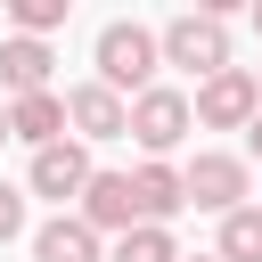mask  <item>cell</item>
<instances>
[{"label": "cell", "mask_w": 262, "mask_h": 262, "mask_svg": "<svg viewBox=\"0 0 262 262\" xmlns=\"http://www.w3.org/2000/svg\"><path fill=\"white\" fill-rule=\"evenodd\" d=\"M90 82H106L123 106L139 98V90H156V74H164V57H156V33L147 25H131V16H115V25H98V41H90Z\"/></svg>", "instance_id": "1"}, {"label": "cell", "mask_w": 262, "mask_h": 262, "mask_svg": "<svg viewBox=\"0 0 262 262\" xmlns=\"http://www.w3.org/2000/svg\"><path fill=\"white\" fill-rule=\"evenodd\" d=\"M156 57L164 66H180V74H196V82H213V74H229L237 57H229V25L221 16H205V8H180L164 33H156Z\"/></svg>", "instance_id": "2"}, {"label": "cell", "mask_w": 262, "mask_h": 262, "mask_svg": "<svg viewBox=\"0 0 262 262\" xmlns=\"http://www.w3.org/2000/svg\"><path fill=\"white\" fill-rule=\"evenodd\" d=\"M180 196L196 205V213H237V205H254V172H246V156H221V147H205V156H188L180 164Z\"/></svg>", "instance_id": "3"}, {"label": "cell", "mask_w": 262, "mask_h": 262, "mask_svg": "<svg viewBox=\"0 0 262 262\" xmlns=\"http://www.w3.org/2000/svg\"><path fill=\"white\" fill-rule=\"evenodd\" d=\"M254 115H262V82H254V66H229V74H213V82L188 90V123H196V131H246Z\"/></svg>", "instance_id": "4"}, {"label": "cell", "mask_w": 262, "mask_h": 262, "mask_svg": "<svg viewBox=\"0 0 262 262\" xmlns=\"http://www.w3.org/2000/svg\"><path fill=\"white\" fill-rule=\"evenodd\" d=\"M188 131H196V123H188V90L156 82V90H139V98H131V123H123V139H139V156L172 164V147H180Z\"/></svg>", "instance_id": "5"}, {"label": "cell", "mask_w": 262, "mask_h": 262, "mask_svg": "<svg viewBox=\"0 0 262 262\" xmlns=\"http://www.w3.org/2000/svg\"><path fill=\"white\" fill-rule=\"evenodd\" d=\"M90 172H98V164H90V147H82V139L33 147V164H25V196H49V205L66 213V205H74V196L90 188Z\"/></svg>", "instance_id": "6"}, {"label": "cell", "mask_w": 262, "mask_h": 262, "mask_svg": "<svg viewBox=\"0 0 262 262\" xmlns=\"http://www.w3.org/2000/svg\"><path fill=\"white\" fill-rule=\"evenodd\" d=\"M74 221L90 229V237H123V229H139V205H131V172H90V188L74 196Z\"/></svg>", "instance_id": "7"}, {"label": "cell", "mask_w": 262, "mask_h": 262, "mask_svg": "<svg viewBox=\"0 0 262 262\" xmlns=\"http://www.w3.org/2000/svg\"><path fill=\"white\" fill-rule=\"evenodd\" d=\"M123 123H131V106L106 90V82H74L66 90V131L90 147V139H123Z\"/></svg>", "instance_id": "8"}, {"label": "cell", "mask_w": 262, "mask_h": 262, "mask_svg": "<svg viewBox=\"0 0 262 262\" xmlns=\"http://www.w3.org/2000/svg\"><path fill=\"white\" fill-rule=\"evenodd\" d=\"M131 205H139L147 229H172V213H188V196H180V164L139 156V164H131Z\"/></svg>", "instance_id": "9"}, {"label": "cell", "mask_w": 262, "mask_h": 262, "mask_svg": "<svg viewBox=\"0 0 262 262\" xmlns=\"http://www.w3.org/2000/svg\"><path fill=\"white\" fill-rule=\"evenodd\" d=\"M49 66H57V49H49V41L0 33V98H33V90H49Z\"/></svg>", "instance_id": "10"}, {"label": "cell", "mask_w": 262, "mask_h": 262, "mask_svg": "<svg viewBox=\"0 0 262 262\" xmlns=\"http://www.w3.org/2000/svg\"><path fill=\"white\" fill-rule=\"evenodd\" d=\"M8 139H25V147H57V139H74V131H66V90L8 98Z\"/></svg>", "instance_id": "11"}, {"label": "cell", "mask_w": 262, "mask_h": 262, "mask_svg": "<svg viewBox=\"0 0 262 262\" xmlns=\"http://www.w3.org/2000/svg\"><path fill=\"white\" fill-rule=\"evenodd\" d=\"M33 262H106V237H90L74 213H57L33 229Z\"/></svg>", "instance_id": "12"}, {"label": "cell", "mask_w": 262, "mask_h": 262, "mask_svg": "<svg viewBox=\"0 0 262 262\" xmlns=\"http://www.w3.org/2000/svg\"><path fill=\"white\" fill-rule=\"evenodd\" d=\"M213 262H262V205H237V213H221Z\"/></svg>", "instance_id": "13"}, {"label": "cell", "mask_w": 262, "mask_h": 262, "mask_svg": "<svg viewBox=\"0 0 262 262\" xmlns=\"http://www.w3.org/2000/svg\"><path fill=\"white\" fill-rule=\"evenodd\" d=\"M106 262H180V237H172V229H147V221H139V229H123V237L106 246Z\"/></svg>", "instance_id": "14"}, {"label": "cell", "mask_w": 262, "mask_h": 262, "mask_svg": "<svg viewBox=\"0 0 262 262\" xmlns=\"http://www.w3.org/2000/svg\"><path fill=\"white\" fill-rule=\"evenodd\" d=\"M66 25V0H8V33H25V41H49Z\"/></svg>", "instance_id": "15"}, {"label": "cell", "mask_w": 262, "mask_h": 262, "mask_svg": "<svg viewBox=\"0 0 262 262\" xmlns=\"http://www.w3.org/2000/svg\"><path fill=\"white\" fill-rule=\"evenodd\" d=\"M8 237H25V188L16 180H0V246Z\"/></svg>", "instance_id": "16"}, {"label": "cell", "mask_w": 262, "mask_h": 262, "mask_svg": "<svg viewBox=\"0 0 262 262\" xmlns=\"http://www.w3.org/2000/svg\"><path fill=\"white\" fill-rule=\"evenodd\" d=\"M246 156H262V115H254V123H246Z\"/></svg>", "instance_id": "17"}, {"label": "cell", "mask_w": 262, "mask_h": 262, "mask_svg": "<svg viewBox=\"0 0 262 262\" xmlns=\"http://www.w3.org/2000/svg\"><path fill=\"white\" fill-rule=\"evenodd\" d=\"M0 147H8V98H0Z\"/></svg>", "instance_id": "18"}, {"label": "cell", "mask_w": 262, "mask_h": 262, "mask_svg": "<svg viewBox=\"0 0 262 262\" xmlns=\"http://www.w3.org/2000/svg\"><path fill=\"white\" fill-rule=\"evenodd\" d=\"M254 33H262V0H254Z\"/></svg>", "instance_id": "19"}, {"label": "cell", "mask_w": 262, "mask_h": 262, "mask_svg": "<svg viewBox=\"0 0 262 262\" xmlns=\"http://www.w3.org/2000/svg\"><path fill=\"white\" fill-rule=\"evenodd\" d=\"M180 262H213V254H180Z\"/></svg>", "instance_id": "20"}, {"label": "cell", "mask_w": 262, "mask_h": 262, "mask_svg": "<svg viewBox=\"0 0 262 262\" xmlns=\"http://www.w3.org/2000/svg\"><path fill=\"white\" fill-rule=\"evenodd\" d=\"M254 82H262V66H254Z\"/></svg>", "instance_id": "21"}]
</instances>
